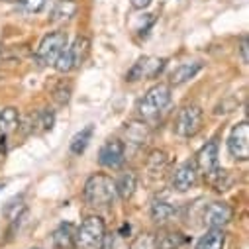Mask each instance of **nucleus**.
I'll use <instances>...</instances> for the list:
<instances>
[{
    "label": "nucleus",
    "mask_w": 249,
    "mask_h": 249,
    "mask_svg": "<svg viewBox=\"0 0 249 249\" xmlns=\"http://www.w3.org/2000/svg\"><path fill=\"white\" fill-rule=\"evenodd\" d=\"M83 196H85L87 204L94 206V208H106V206L114 204V200H116V184H114L112 177H108L104 173L90 175L87 178V182H85Z\"/></svg>",
    "instance_id": "obj_1"
},
{
    "label": "nucleus",
    "mask_w": 249,
    "mask_h": 249,
    "mask_svg": "<svg viewBox=\"0 0 249 249\" xmlns=\"http://www.w3.org/2000/svg\"><path fill=\"white\" fill-rule=\"evenodd\" d=\"M106 237V224L100 216H89L75 231L73 249H100Z\"/></svg>",
    "instance_id": "obj_2"
},
{
    "label": "nucleus",
    "mask_w": 249,
    "mask_h": 249,
    "mask_svg": "<svg viewBox=\"0 0 249 249\" xmlns=\"http://www.w3.org/2000/svg\"><path fill=\"white\" fill-rule=\"evenodd\" d=\"M169 102H171V87L169 85H155L140 100L138 112L143 120H153L167 108Z\"/></svg>",
    "instance_id": "obj_3"
},
{
    "label": "nucleus",
    "mask_w": 249,
    "mask_h": 249,
    "mask_svg": "<svg viewBox=\"0 0 249 249\" xmlns=\"http://www.w3.org/2000/svg\"><path fill=\"white\" fill-rule=\"evenodd\" d=\"M89 47H90V41H89L87 37H83V36L77 37L71 47H65L63 53L57 57V61L53 63L55 69H57L59 73H69V71L77 69V67L83 63V61L87 59Z\"/></svg>",
    "instance_id": "obj_4"
},
{
    "label": "nucleus",
    "mask_w": 249,
    "mask_h": 249,
    "mask_svg": "<svg viewBox=\"0 0 249 249\" xmlns=\"http://www.w3.org/2000/svg\"><path fill=\"white\" fill-rule=\"evenodd\" d=\"M202 120H204V114H202L200 106H196V104L184 106L175 120V134L180 138L196 136L202 130Z\"/></svg>",
    "instance_id": "obj_5"
},
{
    "label": "nucleus",
    "mask_w": 249,
    "mask_h": 249,
    "mask_svg": "<svg viewBox=\"0 0 249 249\" xmlns=\"http://www.w3.org/2000/svg\"><path fill=\"white\" fill-rule=\"evenodd\" d=\"M65 47H67V34L65 32L57 30V32L47 34L41 39V43H39V47L36 51L37 63L39 65H53L55 61H57V57L63 53Z\"/></svg>",
    "instance_id": "obj_6"
},
{
    "label": "nucleus",
    "mask_w": 249,
    "mask_h": 249,
    "mask_svg": "<svg viewBox=\"0 0 249 249\" xmlns=\"http://www.w3.org/2000/svg\"><path fill=\"white\" fill-rule=\"evenodd\" d=\"M165 63H167V59L163 57H140L134 63V67L128 71L126 81L136 83L142 79H155L165 69Z\"/></svg>",
    "instance_id": "obj_7"
},
{
    "label": "nucleus",
    "mask_w": 249,
    "mask_h": 249,
    "mask_svg": "<svg viewBox=\"0 0 249 249\" xmlns=\"http://www.w3.org/2000/svg\"><path fill=\"white\" fill-rule=\"evenodd\" d=\"M126 159V145L118 138H110L98 151V163L106 169H120Z\"/></svg>",
    "instance_id": "obj_8"
},
{
    "label": "nucleus",
    "mask_w": 249,
    "mask_h": 249,
    "mask_svg": "<svg viewBox=\"0 0 249 249\" xmlns=\"http://www.w3.org/2000/svg\"><path fill=\"white\" fill-rule=\"evenodd\" d=\"M228 149L231 157H235L237 161L249 159V124L247 122H239L237 126H233L228 138Z\"/></svg>",
    "instance_id": "obj_9"
},
{
    "label": "nucleus",
    "mask_w": 249,
    "mask_h": 249,
    "mask_svg": "<svg viewBox=\"0 0 249 249\" xmlns=\"http://www.w3.org/2000/svg\"><path fill=\"white\" fill-rule=\"evenodd\" d=\"M231 218H233V208L226 202H210L202 214V222L208 230H224V226H228Z\"/></svg>",
    "instance_id": "obj_10"
},
{
    "label": "nucleus",
    "mask_w": 249,
    "mask_h": 249,
    "mask_svg": "<svg viewBox=\"0 0 249 249\" xmlns=\"http://www.w3.org/2000/svg\"><path fill=\"white\" fill-rule=\"evenodd\" d=\"M196 178H198V169L195 161H184L175 169L171 177V186L178 193H184V191H191L196 184Z\"/></svg>",
    "instance_id": "obj_11"
},
{
    "label": "nucleus",
    "mask_w": 249,
    "mask_h": 249,
    "mask_svg": "<svg viewBox=\"0 0 249 249\" xmlns=\"http://www.w3.org/2000/svg\"><path fill=\"white\" fill-rule=\"evenodd\" d=\"M196 169L206 177L210 178L218 169H220V163H218V142L212 140L208 142L196 155V161H195Z\"/></svg>",
    "instance_id": "obj_12"
},
{
    "label": "nucleus",
    "mask_w": 249,
    "mask_h": 249,
    "mask_svg": "<svg viewBox=\"0 0 249 249\" xmlns=\"http://www.w3.org/2000/svg\"><path fill=\"white\" fill-rule=\"evenodd\" d=\"M114 184H116V195L120 198H124V200L132 198L136 189H138V175H136V171H132V169L124 171L118 177V180H114Z\"/></svg>",
    "instance_id": "obj_13"
},
{
    "label": "nucleus",
    "mask_w": 249,
    "mask_h": 249,
    "mask_svg": "<svg viewBox=\"0 0 249 249\" xmlns=\"http://www.w3.org/2000/svg\"><path fill=\"white\" fill-rule=\"evenodd\" d=\"M200 69H202L200 61H193V63H182V65H178V67L171 73L169 83H171L173 87H178V85H182V83H186V81H191Z\"/></svg>",
    "instance_id": "obj_14"
},
{
    "label": "nucleus",
    "mask_w": 249,
    "mask_h": 249,
    "mask_svg": "<svg viewBox=\"0 0 249 249\" xmlns=\"http://www.w3.org/2000/svg\"><path fill=\"white\" fill-rule=\"evenodd\" d=\"M77 2L75 0H59L51 10V22L53 24H65L77 14Z\"/></svg>",
    "instance_id": "obj_15"
},
{
    "label": "nucleus",
    "mask_w": 249,
    "mask_h": 249,
    "mask_svg": "<svg viewBox=\"0 0 249 249\" xmlns=\"http://www.w3.org/2000/svg\"><path fill=\"white\" fill-rule=\"evenodd\" d=\"M20 126V112L14 106H6L0 110V136H8Z\"/></svg>",
    "instance_id": "obj_16"
},
{
    "label": "nucleus",
    "mask_w": 249,
    "mask_h": 249,
    "mask_svg": "<svg viewBox=\"0 0 249 249\" xmlns=\"http://www.w3.org/2000/svg\"><path fill=\"white\" fill-rule=\"evenodd\" d=\"M53 245L55 249H73L75 245V231L71 224H61L53 231Z\"/></svg>",
    "instance_id": "obj_17"
},
{
    "label": "nucleus",
    "mask_w": 249,
    "mask_h": 249,
    "mask_svg": "<svg viewBox=\"0 0 249 249\" xmlns=\"http://www.w3.org/2000/svg\"><path fill=\"white\" fill-rule=\"evenodd\" d=\"M184 241L186 239L180 231H161L155 235V249H180Z\"/></svg>",
    "instance_id": "obj_18"
},
{
    "label": "nucleus",
    "mask_w": 249,
    "mask_h": 249,
    "mask_svg": "<svg viewBox=\"0 0 249 249\" xmlns=\"http://www.w3.org/2000/svg\"><path fill=\"white\" fill-rule=\"evenodd\" d=\"M175 214H177V208H175L171 202L153 200V204H151V220H153L155 224H165V222H169Z\"/></svg>",
    "instance_id": "obj_19"
},
{
    "label": "nucleus",
    "mask_w": 249,
    "mask_h": 249,
    "mask_svg": "<svg viewBox=\"0 0 249 249\" xmlns=\"http://www.w3.org/2000/svg\"><path fill=\"white\" fill-rule=\"evenodd\" d=\"M226 233L224 230H208L196 243V249H224Z\"/></svg>",
    "instance_id": "obj_20"
},
{
    "label": "nucleus",
    "mask_w": 249,
    "mask_h": 249,
    "mask_svg": "<svg viewBox=\"0 0 249 249\" xmlns=\"http://www.w3.org/2000/svg\"><path fill=\"white\" fill-rule=\"evenodd\" d=\"M30 118H32V124H30V130L32 132H47V130L53 128V122H55L53 114L47 112V110H41V112L30 116Z\"/></svg>",
    "instance_id": "obj_21"
},
{
    "label": "nucleus",
    "mask_w": 249,
    "mask_h": 249,
    "mask_svg": "<svg viewBox=\"0 0 249 249\" xmlns=\"http://www.w3.org/2000/svg\"><path fill=\"white\" fill-rule=\"evenodd\" d=\"M126 134H128V140L134 142V143H145L147 138H149V130L143 122H130L126 124Z\"/></svg>",
    "instance_id": "obj_22"
},
{
    "label": "nucleus",
    "mask_w": 249,
    "mask_h": 249,
    "mask_svg": "<svg viewBox=\"0 0 249 249\" xmlns=\"http://www.w3.org/2000/svg\"><path fill=\"white\" fill-rule=\"evenodd\" d=\"M92 132H94V128L92 126H87L79 134H75L73 140H71V153H75V155L85 153V149H87V145H89V142L92 138Z\"/></svg>",
    "instance_id": "obj_23"
},
{
    "label": "nucleus",
    "mask_w": 249,
    "mask_h": 249,
    "mask_svg": "<svg viewBox=\"0 0 249 249\" xmlns=\"http://www.w3.org/2000/svg\"><path fill=\"white\" fill-rule=\"evenodd\" d=\"M130 249H155V235L153 233H140L132 241Z\"/></svg>",
    "instance_id": "obj_24"
},
{
    "label": "nucleus",
    "mask_w": 249,
    "mask_h": 249,
    "mask_svg": "<svg viewBox=\"0 0 249 249\" xmlns=\"http://www.w3.org/2000/svg\"><path fill=\"white\" fill-rule=\"evenodd\" d=\"M20 6L30 14H39L47 6V0H20Z\"/></svg>",
    "instance_id": "obj_25"
},
{
    "label": "nucleus",
    "mask_w": 249,
    "mask_h": 249,
    "mask_svg": "<svg viewBox=\"0 0 249 249\" xmlns=\"http://www.w3.org/2000/svg\"><path fill=\"white\" fill-rule=\"evenodd\" d=\"M24 204L22 202H18L16 204V200H12V202H8L6 206H4V214H6V218L10 220V222H16L18 218H20V214L24 212Z\"/></svg>",
    "instance_id": "obj_26"
},
{
    "label": "nucleus",
    "mask_w": 249,
    "mask_h": 249,
    "mask_svg": "<svg viewBox=\"0 0 249 249\" xmlns=\"http://www.w3.org/2000/svg\"><path fill=\"white\" fill-rule=\"evenodd\" d=\"M69 98H71V87L69 85H65V83H61L59 85V89L55 90V100L63 106V104H67L69 102Z\"/></svg>",
    "instance_id": "obj_27"
},
{
    "label": "nucleus",
    "mask_w": 249,
    "mask_h": 249,
    "mask_svg": "<svg viewBox=\"0 0 249 249\" xmlns=\"http://www.w3.org/2000/svg\"><path fill=\"white\" fill-rule=\"evenodd\" d=\"M247 47H249V43H247V36H243L241 37V45H239V51H241V61L247 65L249 63V55H247Z\"/></svg>",
    "instance_id": "obj_28"
},
{
    "label": "nucleus",
    "mask_w": 249,
    "mask_h": 249,
    "mask_svg": "<svg viewBox=\"0 0 249 249\" xmlns=\"http://www.w3.org/2000/svg\"><path fill=\"white\" fill-rule=\"evenodd\" d=\"M130 4L136 8V10H143L151 4V0H130Z\"/></svg>",
    "instance_id": "obj_29"
},
{
    "label": "nucleus",
    "mask_w": 249,
    "mask_h": 249,
    "mask_svg": "<svg viewBox=\"0 0 249 249\" xmlns=\"http://www.w3.org/2000/svg\"><path fill=\"white\" fill-rule=\"evenodd\" d=\"M100 249H114V241H112V237H110V235H106V237H104V241H102Z\"/></svg>",
    "instance_id": "obj_30"
},
{
    "label": "nucleus",
    "mask_w": 249,
    "mask_h": 249,
    "mask_svg": "<svg viewBox=\"0 0 249 249\" xmlns=\"http://www.w3.org/2000/svg\"><path fill=\"white\" fill-rule=\"evenodd\" d=\"M122 233H130V226H124L122 228Z\"/></svg>",
    "instance_id": "obj_31"
},
{
    "label": "nucleus",
    "mask_w": 249,
    "mask_h": 249,
    "mask_svg": "<svg viewBox=\"0 0 249 249\" xmlns=\"http://www.w3.org/2000/svg\"><path fill=\"white\" fill-rule=\"evenodd\" d=\"M32 249H39V247H32Z\"/></svg>",
    "instance_id": "obj_32"
},
{
    "label": "nucleus",
    "mask_w": 249,
    "mask_h": 249,
    "mask_svg": "<svg viewBox=\"0 0 249 249\" xmlns=\"http://www.w3.org/2000/svg\"><path fill=\"white\" fill-rule=\"evenodd\" d=\"M0 79H2V73H0Z\"/></svg>",
    "instance_id": "obj_33"
}]
</instances>
